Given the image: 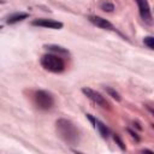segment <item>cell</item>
Segmentation results:
<instances>
[{"instance_id":"obj_1","label":"cell","mask_w":154,"mask_h":154,"mask_svg":"<svg viewBox=\"0 0 154 154\" xmlns=\"http://www.w3.org/2000/svg\"><path fill=\"white\" fill-rule=\"evenodd\" d=\"M55 128H57V132L65 142L70 144H76L78 142L79 138L78 130L71 122L66 119H59L55 124Z\"/></svg>"},{"instance_id":"obj_2","label":"cell","mask_w":154,"mask_h":154,"mask_svg":"<svg viewBox=\"0 0 154 154\" xmlns=\"http://www.w3.org/2000/svg\"><path fill=\"white\" fill-rule=\"evenodd\" d=\"M41 65L51 72H61L65 69L64 60L55 54H45L41 58Z\"/></svg>"},{"instance_id":"obj_3","label":"cell","mask_w":154,"mask_h":154,"mask_svg":"<svg viewBox=\"0 0 154 154\" xmlns=\"http://www.w3.org/2000/svg\"><path fill=\"white\" fill-rule=\"evenodd\" d=\"M35 101L38 108L41 109H49L53 106V96L45 91V90H38L35 94Z\"/></svg>"},{"instance_id":"obj_4","label":"cell","mask_w":154,"mask_h":154,"mask_svg":"<svg viewBox=\"0 0 154 154\" xmlns=\"http://www.w3.org/2000/svg\"><path fill=\"white\" fill-rule=\"evenodd\" d=\"M82 91H83V93L85 94V96L89 97L93 102L100 105V106L103 107V108H108V102H107L106 99H105L101 94H99L97 91H95V90H93V89H90V88H83Z\"/></svg>"},{"instance_id":"obj_5","label":"cell","mask_w":154,"mask_h":154,"mask_svg":"<svg viewBox=\"0 0 154 154\" xmlns=\"http://www.w3.org/2000/svg\"><path fill=\"white\" fill-rule=\"evenodd\" d=\"M137 5H138V8H140V14L141 17L150 23V19H152V13H150V7H149V4L147 0H136Z\"/></svg>"},{"instance_id":"obj_6","label":"cell","mask_w":154,"mask_h":154,"mask_svg":"<svg viewBox=\"0 0 154 154\" xmlns=\"http://www.w3.org/2000/svg\"><path fill=\"white\" fill-rule=\"evenodd\" d=\"M32 25H37V26H43V28H49V29H60L63 26V24L60 22L53 20V19H35L32 20Z\"/></svg>"},{"instance_id":"obj_7","label":"cell","mask_w":154,"mask_h":154,"mask_svg":"<svg viewBox=\"0 0 154 154\" xmlns=\"http://www.w3.org/2000/svg\"><path fill=\"white\" fill-rule=\"evenodd\" d=\"M89 20L93 24H95L96 26H99V28H102V29H113L112 24L108 20H106V19H103V18H101L99 16H91V17H89Z\"/></svg>"},{"instance_id":"obj_8","label":"cell","mask_w":154,"mask_h":154,"mask_svg":"<svg viewBox=\"0 0 154 154\" xmlns=\"http://www.w3.org/2000/svg\"><path fill=\"white\" fill-rule=\"evenodd\" d=\"M88 117H89V119H90L91 122H94V124H95V128H97V129H99V131H100V134L102 135V137H108V130H107L106 125H103V124H102L100 120L91 118L90 116H88Z\"/></svg>"},{"instance_id":"obj_9","label":"cell","mask_w":154,"mask_h":154,"mask_svg":"<svg viewBox=\"0 0 154 154\" xmlns=\"http://www.w3.org/2000/svg\"><path fill=\"white\" fill-rule=\"evenodd\" d=\"M26 17H28V13H14V14H12V16L8 17L7 23H8V24H13V23H17V22H19V20L25 19Z\"/></svg>"},{"instance_id":"obj_10","label":"cell","mask_w":154,"mask_h":154,"mask_svg":"<svg viewBox=\"0 0 154 154\" xmlns=\"http://www.w3.org/2000/svg\"><path fill=\"white\" fill-rule=\"evenodd\" d=\"M144 43H146L150 49H153V48H154V38H153L152 36L146 37V38H144Z\"/></svg>"},{"instance_id":"obj_11","label":"cell","mask_w":154,"mask_h":154,"mask_svg":"<svg viewBox=\"0 0 154 154\" xmlns=\"http://www.w3.org/2000/svg\"><path fill=\"white\" fill-rule=\"evenodd\" d=\"M106 90H107V93H108V94H111V95H112V97H114V99H116V100H118V101L120 100L119 94H118L117 91H114V90H113V89H111V88H106Z\"/></svg>"},{"instance_id":"obj_12","label":"cell","mask_w":154,"mask_h":154,"mask_svg":"<svg viewBox=\"0 0 154 154\" xmlns=\"http://www.w3.org/2000/svg\"><path fill=\"white\" fill-rule=\"evenodd\" d=\"M48 48L51 51H54V52H61V53H66L65 49H63L61 47H57V46H48Z\"/></svg>"},{"instance_id":"obj_13","label":"cell","mask_w":154,"mask_h":154,"mask_svg":"<svg viewBox=\"0 0 154 154\" xmlns=\"http://www.w3.org/2000/svg\"><path fill=\"white\" fill-rule=\"evenodd\" d=\"M0 2H2V1H1V0H0Z\"/></svg>"}]
</instances>
